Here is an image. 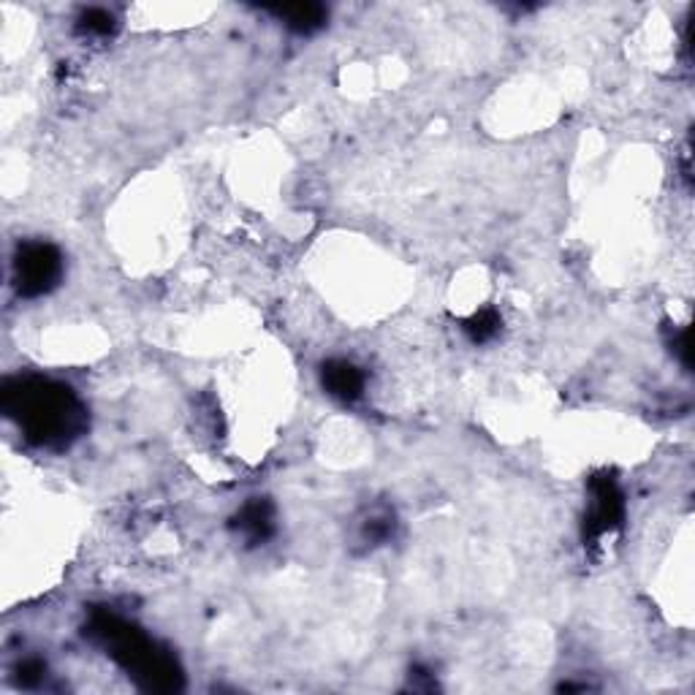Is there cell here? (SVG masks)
Segmentation results:
<instances>
[{"label":"cell","instance_id":"6","mask_svg":"<svg viewBox=\"0 0 695 695\" xmlns=\"http://www.w3.org/2000/svg\"><path fill=\"white\" fill-rule=\"evenodd\" d=\"M321 386L329 397L340 402H356L362 400L364 386H367V375L362 367H356L348 358H329L321 367Z\"/></svg>","mask_w":695,"mask_h":695},{"label":"cell","instance_id":"7","mask_svg":"<svg viewBox=\"0 0 695 695\" xmlns=\"http://www.w3.org/2000/svg\"><path fill=\"white\" fill-rule=\"evenodd\" d=\"M263 11L278 16L288 31L299 33V36H310L318 33L329 20V9L321 3H285V5H267Z\"/></svg>","mask_w":695,"mask_h":695},{"label":"cell","instance_id":"5","mask_svg":"<svg viewBox=\"0 0 695 695\" xmlns=\"http://www.w3.org/2000/svg\"><path fill=\"white\" fill-rule=\"evenodd\" d=\"M234 535L243 538L248 546H261L274 535V506L267 497H250L232 521H228Z\"/></svg>","mask_w":695,"mask_h":695},{"label":"cell","instance_id":"12","mask_svg":"<svg viewBox=\"0 0 695 695\" xmlns=\"http://www.w3.org/2000/svg\"><path fill=\"white\" fill-rule=\"evenodd\" d=\"M671 351L676 353V356L682 358V364H685V369H691V334H687V329H674L671 332V340H669Z\"/></svg>","mask_w":695,"mask_h":695},{"label":"cell","instance_id":"9","mask_svg":"<svg viewBox=\"0 0 695 695\" xmlns=\"http://www.w3.org/2000/svg\"><path fill=\"white\" fill-rule=\"evenodd\" d=\"M464 334H468L470 340H473L475 345L481 343H490V340H495L497 334H500L503 329V318L500 313L495 310V307H484V310L473 313V316L464 321Z\"/></svg>","mask_w":695,"mask_h":695},{"label":"cell","instance_id":"11","mask_svg":"<svg viewBox=\"0 0 695 695\" xmlns=\"http://www.w3.org/2000/svg\"><path fill=\"white\" fill-rule=\"evenodd\" d=\"M16 674H14V680H16V685L20 687H36V685H42L44 680H47V665L42 663V660H22L20 665H16Z\"/></svg>","mask_w":695,"mask_h":695},{"label":"cell","instance_id":"3","mask_svg":"<svg viewBox=\"0 0 695 695\" xmlns=\"http://www.w3.org/2000/svg\"><path fill=\"white\" fill-rule=\"evenodd\" d=\"M63 272V254L52 243L27 239V243L16 245L14 261H11V280H14V291L22 299L47 296L49 291L58 288Z\"/></svg>","mask_w":695,"mask_h":695},{"label":"cell","instance_id":"1","mask_svg":"<svg viewBox=\"0 0 695 695\" xmlns=\"http://www.w3.org/2000/svg\"><path fill=\"white\" fill-rule=\"evenodd\" d=\"M0 408L27 443L63 451L87 429V408L71 386L42 375H16L3 384Z\"/></svg>","mask_w":695,"mask_h":695},{"label":"cell","instance_id":"8","mask_svg":"<svg viewBox=\"0 0 695 695\" xmlns=\"http://www.w3.org/2000/svg\"><path fill=\"white\" fill-rule=\"evenodd\" d=\"M117 31V16L109 9H101V5H90L82 9L76 16V33L85 38H109Z\"/></svg>","mask_w":695,"mask_h":695},{"label":"cell","instance_id":"4","mask_svg":"<svg viewBox=\"0 0 695 695\" xmlns=\"http://www.w3.org/2000/svg\"><path fill=\"white\" fill-rule=\"evenodd\" d=\"M587 490L590 503L585 514V546H598V541H603L625 519V495L611 473L592 475Z\"/></svg>","mask_w":695,"mask_h":695},{"label":"cell","instance_id":"2","mask_svg":"<svg viewBox=\"0 0 695 695\" xmlns=\"http://www.w3.org/2000/svg\"><path fill=\"white\" fill-rule=\"evenodd\" d=\"M85 636L93 638L101 649H106L111 660L148 693H177L185 687L182 665L174 652L161 647L133 622L111 614V611H93Z\"/></svg>","mask_w":695,"mask_h":695},{"label":"cell","instance_id":"10","mask_svg":"<svg viewBox=\"0 0 695 695\" xmlns=\"http://www.w3.org/2000/svg\"><path fill=\"white\" fill-rule=\"evenodd\" d=\"M394 527H397L394 514L380 508V511L369 514V517L364 519L362 538L369 543V546H380V543H386L391 535H394Z\"/></svg>","mask_w":695,"mask_h":695}]
</instances>
